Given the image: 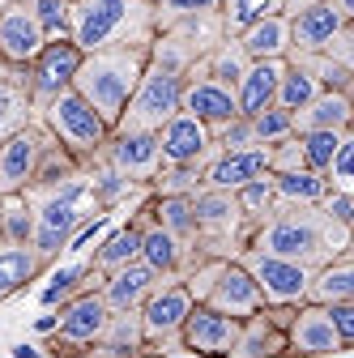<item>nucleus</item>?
Listing matches in <instances>:
<instances>
[{
    "label": "nucleus",
    "mask_w": 354,
    "mask_h": 358,
    "mask_svg": "<svg viewBox=\"0 0 354 358\" xmlns=\"http://www.w3.org/2000/svg\"><path fill=\"white\" fill-rule=\"evenodd\" d=\"M346 243H350V231L341 222H333V213H325V205H286L248 235L243 252H264L307 268H325L346 252Z\"/></svg>",
    "instance_id": "nucleus-1"
},
{
    "label": "nucleus",
    "mask_w": 354,
    "mask_h": 358,
    "mask_svg": "<svg viewBox=\"0 0 354 358\" xmlns=\"http://www.w3.org/2000/svg\"><path fill=\"white\" fill-rule=\"evenodd\" d=\"M69 38L85 56L107 48H150L158 38V13L150 0H73Z\"/></svg>",
    "instance_id": "nucleus-2"
},
{
    "label": "nucleus",
    "mask_w": 354,
    "mask_h": 358,
    "mask_svg": "<svg viewBox=\"0 0 354 358\" xmlns=\"http://www.w3.org/2000/svg\"><path fill=\"white\" fill-rule=\"evenodd\" d=\"M22 196L34 205V248L48 264H56L69 252L73 235L85 227V222H94L103 213L94 192H90L85 171L64 179V184H56V188H26Z\"/></svg>",
    "instance_id": "nucleus-3"
},
{
    "label": "nucleus",
    "mask_w": 354,
    "mask_h": 358,
    "mask_svg": "<svg viewBox=\"0 0 354 358\" xmlns=\"http://www.w3.org/2000/svg\"><path fill=\"white\" fill-rule=\"evenodd\" d=\"M146 69H150V48L90 52V56H81L73 90L115 128V120L124 115V107H128V99H132V90H137V81H141Z\"/></svg>",
    "instance_id": "nucleus-4"
},
{
    "label": "nucleus",
    "mask_w": 354,
    "mask_h": 358,
    "mask_svg": "<svg viewBox=\"0 0 354 358\" xmlns=\"http://www.w3.org/2000/svg\"><path fill=\"white\" fill-rule=\"evenodd\" d=\"M34 120H43V128L56 137V145H64L81 166H90V162L103 154L107 137H111V124H107L90 103H85L77 90H64V94H56Z\"/></svg>",
    "instance_id": "nucleus-5"
},
{
    "label": "nucleus",
    "mask_w": 354,
    "mask_h": 358,
    "mask_svg": "<svg viewBox=\"0 0 354 358\" xmlns=\"http://www.w3.org/2000/svg\"><path fill=\"white\" fill-rule=\"evenodd\" d=\"M180 94H184V73L150 60V69L141 73L137 90H132V99L111 132H158L171 115H180Z\"/></svg>",
    "instance_id": "nucleus-6"
},
{
    "label": "nucleus",
    "mask_w": 354,
    "mask_h": 358,
    "mask_svg": "<svg viewBox=\"0 0 354 358\" xmlns=\"http://www.w3.org/2000/svg\"><path fill=\"white\" fill-rule=\"evenodd\" d=\"M192 213L201 231V252L205 256H239L248 248V222L239 213L235 192L222 188H197L192 192Z\"/></svg>",
    "instance_id": "nucleus-7"
},
{
    "label": "nucleus",
    "mask_w": 354,
    "mask_h": 358,
    "mask_svg": "<svg viewBox=\"0 0 354 358\" xmlns=\"http://www.w3.org/2000/svg\"><path fill=\"white\" fill-rule=\"evenodd\" d=\"M107 320H111V307H107L103 290L99 286L94 290H81L77 299L60 303L48 354H94V345L103 341Z\"/></svg>",
    "instance_id": "nucleus-8"
},
{
    "label": "nucleus",
    "mask_w": 354,
    "mask_h": 358,
    "mask_svg": "<svg viewBox=\"0 0 354 358\" xmlns=\"http://www.w3.org/2000/svg\"><path fill=\"white\" fill-rule=\"evenodd\" d=\"M235 260L252 273L264 307H303L307 294H312L316 268H307V264H295V260H282V256H264V252H239Z\"/></svg>",
    "instance_id": "nucleus-9"
},
{
    "label": "nucleus",
    "mask_w": 354,
    "mask_h": 358,
    "mask_svg": "<svg viewBox=\"0 0 354 358\" xmlns=\"http://www.w3.org/2000/svg\"><path fill=\"white\" fill-rule=\"evenodd\" d=\"M192 311V294L184 282H158V290L141 303V333H146V350L171 358L180 345V329Z\"/></svg>",
    "instance_id": "nucleus-10"
},
{
    "label": "nucleus",
    "mask_w": 354,
    "mask_h": 358,
    "mask_svg": "<svg viewBox=\"0 0 354 358\" xmlns=\"http://www.w3.org/2000/svg\"><path fill=\"white\" fill-rule=\"evenodd\" d=\"M81 48L73 38H56V43H43V52L26 64V85H30V103H34V115L48 107L56 94L73 90V77L81 69Z\"/></svg>",
    "instance_id": "nucleus-11"
},
{
    "label": "nucleus",
    "mask_w": 354,
    "mask_h": 358,
    "mask_svg": "<svg viewBox=\"0 0 354 358\" xmlns=\"http://www.w3.org/2000/svg\"><path fill=\"white\" fill-rule=\"evenodd\" d=\"M48 145H52V132L43 128V120H30L13 137L0 141V196H22L34 184L38 158Z\"/></svg>",
    "instance_id": "nucleus-12"
},
{
    "label": "nucleus",
    "mask_w": 354,
    "mask_h": 358,
    "mask_svg": "<svg viewBox=\"0 0 354 358\" xmlns=\"http://www.w3.org/2000/svg\"><path fill=\"white\" fill-rule=\"evenodd\" d=\"M239 324L235 316H222L205 303H192L188 320L180 329V345L192 354V358H231L235 341H239Z\"/></svg>",
    "instance_id": "nucleus-13"
},
{
    "label": "nucleus",
    "mask_w": 354,
    "mask_h": 358,
    "mask_svg": "<svg viewBox=\"0 0 354 358\" xmlns=\"http://www.w3.org/2000/svg\"><path fill=\"white\" fill-rule=\"evenodd\" d=\"M201 260H205V256L188 252L175 235H167L158 222L146 213V205H141V264L154 268L158 282H184Z\"/></svg>",
    "instance_id": "nucleus-14"
},
{
    "label": "nucleus",
    "mask_w": 354,
    "mask_h": 358,
    "mask_svg": "<svg viewBox=\"0 0 354 358\" xmlns=\"http://www.w3.org/2000/svg\"><path fill=\"white\" fill-rule=\"evenodd\" d=\"M158 154H162V162H201V166H209V162L218 158L213 128L201 124V120L188 115V111L171 115V120L158 128Z\"/></svg>",
    "instance_id": "nucleus-15"
},
{
    "label": "nucleus",
    "mask_w": 354,
    "mask_h": 358,
    "mask_svg": "<svg viewBox=\"0 0 354 358\" xmlns=\"http://www.w3.org/2000/svg\"><path fill=\"white\" fill-rule=\"evenodd\" d=\"M286 345H290V358H329L341 350V337L329 320V307L320 303H303L290 311L286 320Z\"/></svg>",
    "instance_id": "nucleus-16"
},
{
    "label": "nucleus",
    "mask_w": 354,
    "mask_h": 358,
    "mask_svg": "<svg viewBox=\"0 0 354 358\" xmlns=\"http://www.w3.org/2000/svg\"><path fill=\"white\" fill-rule=\"evenodd\" d=\"M103 162L115 166L124 179L132 184H146L158 175L162 154H158V132H111L107 145H103Z\"/></svg>",
    "instance_id": "nucleus-17"
},
{
    "label": "nucleus",
    "mask_w": 354,
    "mask_h": 358,
    "mask_svg": "<svg viewBox=\"0 0 354 358\" xmlns=\"http://www.w3.org/2000/svg\"><path fill=\"white\" fill-rule=\"evenodd\" d=\"M205 307L222 311V316H235V320H248V316H256L264 303H260V290H256L252 273L231 256V260H222V268H218L213 290L205 294Z\"/></svg>",
    "instance_id": "nucleus-18"
},
{
    "label": "nucleus",
    "mask_w": 354,
    "mask_h": 358,
    "mask_svg": "<svg viewBox=\"0 0 354 358\" xmlns=\"http://www.w3.org/2000/svg\"><path fill=\"white\" fill-rule=\"evenodd\" d=\"M341 26H346V13L333 5V0H320V5H312V9L290 13V52L320 56Z\"/></svg>",
    "instance_id": "nucleus-19"
},
{
    "label": "nucleus",
    "mask_w": 354,
    "mask_h": 358,
    "mask_svg": "<svg viewBox=\"0 0 354 358\" xmlns=\"http://www.w3.org/2000/svg\"><path fill=\"white\" fill-rule=\"evenodd\" d=\"M180 111L197 115V120H201V124H209V128H222L227 120H235V115H239V107H235V90L218 85V81H209V77H201V73H184Z\"/></svg>",
    "instance_id": "nucleus-20"
},
{
    "label": "nucleus",
    "mask_w": 354,
    "mask_h": 358,
    "mask_svg": "<svg viewBox=\"0 0 354 358\" xmlns=\"http://www.w3.org/2000/svg\"><path fill=\"white\" fill-rule=\"evenodd\" d=\"M43 30H38V22L30 17V9L22 5H9L5 13H0V60H9V64H30L38 52H43Z\"/></svg>",
    "instance_id": "nucleus-21"
},
{
    "label": "nucleus",
    "mask_w": 354,
    "mask_h": 358,
    "mask_svg": "<svg viewBox=\"0 0 354 358\" xmlns=\"http://www.w3.org/2000/svg\"><path fill=\"white\" fill-rule=\"evenodd\" d=\"M269 175V145H256V150H239V154H218L205 166V188H222L235 192L252 179Z\"/></svg>",
    "instance_id": "nucleus-22"
},
{
    "label": "nucleus",
    "mask_w": 354,
    "mask_h": 358,
    "mask_svg": "<svg viewBox=\"0 0 354 358\" xmlns=\"http://www.w3.org/2000/svg\"><path fill=\"white\" fill-rule=\"evenodd\" d=\"M354 124V94L346 90H320V94L295 111V132H350Z\"/></svg>",
    "instance_id": "nucleus-23"
},
{
    "label": "nucleus",
    "mask_w": 354,
    "mask_h": 358,
    "mask_svg": "<svg viewBox=\"0 0 354 358\" xmlns=\"http://www.w3.org/2000/svg\"><path fill=\"white\" fill-rule=\"evenodd\" d=\"M99 290H103L111 311H141V303L158 290V273L137 260V264H124V268H115V273H107Z\"/></svg>",
    "instance_id": "nucleus-24"
},
{
    "label": "nucleus",
    "mask_w": 354,
    "mask_h": 358,
    "mask_svg": "<svg viewBox=\"0 0 354 358\" xmlns=\"http://www.w3.org/2000/svg\"><path fill=\"white\" fill-rule=\"evenodd\" d=\"M137 260H141V209H132L128 222H120L115 231L103 235V243L94 248L90 264H94L99 278H107V273H115V268L137 264Z\"/></svg>",
    "instance_id": "nucleus-25"
},
{
    "label": "nucleus",
    "mask_w": 354,
    "mask_h": 358,
    "mask_svg": "<svg viewBox=\"0 0 354 358\" xmlns=\"http://www.w3.org/2000/svg\"><path fill=\"white\" fill-rule=\"evenodd\" d=\"M290 345H286V329L274 320L269 307H260L256 316H248L239 324V341L231 350V358H286Z\"/></svg>",
    "instance_id": "nucleus-26"
},
{
    "label": "nucleus",
    "mask_w": 354,
    "mask_h": 358,
    "mask_svg": "<svg viewBox=\"0 0 354 358\" xmlns=\"http://www.w3.org/2000/svg\"><path fill=\"white\" fill-rule=\"evenodd\" d=\"M30 120H34V103H30L26 69L0 60V141L13 137V132L26 128Z\"/></svg>",
    "instance_id": "nucleus-27"
},
{
    "label": "nucleus",
    "mask_w": 354,
    "mask_h": 358,
    "mask_svg": "<svg viewBox=\"0 0 354 358\" xmlns=\"http://www.w3.org/2000/svg\"><path fill=\"white\" fill-rule=\"evenodd\" d=\"M282 73H286V60H252L239 90H235V107L239 115H260L264 107L278 103V85H282Z\"/></svg>",
    "instance_id": "nucleus-28"
},
{
    "label": "nucleus",
    "mask_w": 354,
    "mask_h": 358,
    "mask_svg": "<svg viewBox=\"0 0 354 358\" xmlns=\"http://www.w3.org/2000/svg\"><path fill=\"white\" fill-rule=\"evenodd\" d=\"M235 43L243 48L248 60H286L290 56V17L274 13V17H260L248 30L235 34Z\"/></svg>",
    "instance_id": "nucleus-29"
},
{
    "label": "nucleus",
    "mask_w": 354,
    "mask_h": 358,
    "mask_svg": "<svg viewBox=\"0 0 354 358\" xmlns=\"http://www.w3.org/2000/svg\"><path fill=\"white\" fill-rule=\"evenodd\" d=\"M146 213L158 222L167 235H175L188 252L205 256L201 252V231H197V213H192V196H150L146 201Z\"/></svg>",
    "instance_id": "nucleus-30"
},
{
    "label": "nucleus",
    "mask_w": 354,
    "mask_h": 358,
    "mask_svg": "<svg viewBox=\"0 0 354 358\" xmlns=\"http://www.w3.org/2000/svg\"><path fill=\"white\" fill-rule=\"evenodd\" d=\"M320 73H316V56H299V52H290L286 56V73H282V85H278V103L274 107H282V111H299V107H307L316 94H320Z\"/></svg>",
    "instance_id": "nucleus-31"
},
{
    "label": "nucleus",
    "mask_w": 354,
    "mask_h": 358,
    "mask_svg": "<svg viewBox=\"0 0 354 358\" xmlns=\"http://www.w3.org/2000/svg\"><path fill=\"white\" fill-rule=\"evenodd\" d=\"M48 268H52V264L38 256L34 243H26V248L0 243V303L13 299L17 290H26L30 282H38L43 273H48Z\"/></svg>",
    "instance_id": "nucleus-32"
},
{
    "label": "nucleus",
    "mask_w": 354,
    "mask_h": 358,
    "mask_svg": "<svg viewBox=\"0 0 354 358\" xmlns=\"http://www.w3.org/2000/svg\"><path fill=\"white\" fill-rule=\"evenodd\" d=\"M94 354H107V358H150L146 333H141V311H111V320H107L103 341L94 345Z\"/></svg>",
    "instance_id": "nucleus-33"
},
{
    "label": "nucleus",
    "mask_w": 354,
    "mask_h": 358,
    "mask_svg": "<svg viewBox=\"0 0 354 358\" xmlns=\"http://www.w3.org/2000/svg\"><path fill=\"white\" fill-rule=\"evenodd\" d=\"M248 64H252V60L243 56L239 43H235V38H222V43H213V48H209L188 73H201V77H209V81H218V85H227V90H239Z\"/></svg>",
    "instance_id": "nucleus-34"
},
{
    "label": "nucleus",
    "mask_w": 354,
    "mask_h": 358,
    "mask_svg": "<svg viewBox=\"0 0 354 358\" xmlns=\"http://www.w3.org/2000/svg\"><path fill=\"white\" fill-rule=\"evenodd\" d=\"M307 303H354V256L341 252L337 260H329L325 268H316L312 278V294H307Z\"/></svg>",
    "instance_id": "nucleus-35"
},
{
    "label": "nucleus",
    "mask_w": 354,
    "mask_h": 358,
    "mask_svg": "<svg viewBox=\"0 0 354 358\" xmlns=\"http://www.w3.org/2000/svg\"><path fill=\"white\" fill-rule=\"evenodd\" d=\"M94 286H103V278L94 273V264L90 260H69L64 268H56V282L52 286H43V307H60V303H69V299H77L81 290H94Z\"/></svg>",
    "instance_id": "nucleus-36"
},
{
    "label": "nucleus",
    "mask_w": 354,
    "mask_h": 358,
    "mask_svg": "<svg viewBox=\"0 0 354 358\" xmlns=\"http://www.w3.org/2000/svg\"><path fill=\"white\" fill-rule=\"evenodd\" d=\"M235 201H239V213H243V222H248V231H256L260 222H269L278 209H286V205L278 201L274 175H260V179H252V184L235 188Z\"/></svg>",
    "instance_id": "nucleus-37"
},
{
    "label": "nucleus",
    "mask_w": 354,
    "mask_h": 358,
    "mask_svg": "<svg viewBox=\"0 0 354 358\" xmlns=\"http://www.w3.org/2000/svg\"><path fill=\"white\" fill-rule=\"evenodd\" d=\"M274 188H278V201H282V205H320V201L333 192L329 175H316V171L274 175Z\"/></svg>",
    "instance_id": "nucleus-38"
},
{
    "label": "nucleus",
    "mask_w": 354,
    "mask_h": 358,
    "mask_svg": "<svg viewBox=\"0 0 354 358\" xmlns=\"http://www.w3.org/2000/svg\"><path fill=\"white\" fill-rule=\"evenodd\" d=\"M205 188V166L201 162H162L150 179V196H192Z\"/></svg>",
    "instance_id": "nucleus-39"
},
{
    "label": "nucleus",
    "mask_w": 354,
    "mask_h": 358,
    "mask_svg": "<svg viewBox=\"0 0 354 358\" xmlns=\"http://www.w3.org/2000/svg\"><path fill=\"white\" fill-rule=\"evenodd\" d=\"M0 243L9 248L34 243V205L26 196H0Z\"/></svg>",
    "instance_id": "nucleus-40"
},
{
    "label": "nucleus",
    "mask_w": 354,
    "mask_h": 358,
    "mask_svg": "<svg viewBox=\"0 0 354 358\" xmlns=\"http://www.w3.org/2000/svg\"><path fill=\"white\" fill-rule=\"evenodd\" d=\"M274 13H286V0H222L218 22H222V34H227V38H235V34L248 30L252 22L274 17Z\"/></svg>",
    "instance_id": "nucleus-41"
},
{
    "label": "nucleus",
    "mask_w": 354,
    "mask_h": 358,
    "mask_svg": "<svg viewBox=\"0 0 354 358\" xmlns=\"http://www.w3.org/2000/svg\"><path fill=\"white\" fill-rule=\"evenodd\" d=\"M30 9V17L38 22L43 38L56 43V38H69V17H73V0H22Z\"/></svg>",
    "instance_id": "nucleus-42"
},
{
    "label": "nucleus",
    "mask_w": 354,
    "mask_h": 358,
    "mask_svg": "<svg viewBox=\"0 0 354 358\" xmlns=\"http://www.w3.org/2000/svg\"><path fill=\"white\" fill-rule=\"evenodd\" d=\"M295 137H299V150H303V166L316 171V175H329L333 154H337L346 132H295Z\"/></svg>",
    "instance_id": "nucleus-43"
},
{
    "label": "nucleus",
    "mask_w": 354,
    "mask_h": 358,
    "mask_svg": "<svg viewBox=\"0 0 354 358\" xmlns=\"http://www.w3.org/2000/svg\"><path fill=\"white\" fill-rule=\"evenodd\" d=\"M222 9V0H158L154 13H158V30L175 26V22H188V17H213Z\"/></svg>",
    "instance_id": "nucleus-44"
},
{
    "label": "nucleus",
    "mask_w": 354,
    "mask_h": 358,
    "mask_svg": "<svg viewBox=\"0 0 354 358\" xmlns=\"http://www.w3.org/2000/svg\"><path fill=\"white\" fill-rule=\"evenodd\" d=\"M213 145L218 154H239V150H256V128H252V115H235L227 120L222 128H213Z\"/></svg>",
    "instance_id": "nucleus-45"
},
{
    "label": "nucleus",
    "mask_w": 354,
    "mask_h": 358,
    "mask_svg": "<svg viewBox=\"0 0 354 358\" xmlns=\"http://www.w3.org/2000/svg\"><path fill=\"white\" fill-rule=\"evenodd\" d=\"M252 128H256V141L260 145H278V141L295 137V115L282 111V107H264L260 115H252Z\"/></svg>",
    "instance_id": "nucleus-46"
},
{
    "label": "nucleus",
    "mask_w": 354,
    "mask_h": 358,
    "mask_svg": "<svg viewBox=\"0 0 354 358\" xmlns=\"http://www.w3.org/2000/svg\"><path fill=\"white\" fill-rule=\"evenodd\" d=\"M329 184L337 192H354V132H346L337 154H333V166H329Z\"/></svg>",
    "instance_id": "nucleus-47"
},
{
    "label": "nucleus",
    "mask_w": 354,
    "mask_h": 358,
    "mask_svg": "<svg viewBox=\"0 0 354 358\" xmlns=\"http://www.w3.org/2000/svg\"><path fill=\"white\" fill-rule=\"evenodd\" d=\"M290 171H307V166H303V150H299V137L269 145V175H290Z\"/></svg>",
    "instance_id": "nucleus-48"
},
{
    "label": "nucleus",
    "mask_w": 354,
    "mask_h": 358,
    "mask_svg": "<svg viewBox=\"0 0 354 358\" xmlns=\"http://www.w3.org/2000/svg\"><path fill=\"white\" fill-rule=\"evenodd\" d=\"M320 56H329L333 64H341V69L354 77V22H346V26L333 34V43H329V48H325Z\"/></svg>",
    "instance_id": "nucleus-49"
},
{
    "label": "nucleus",
    "mask_w": 354,
    "mask_h": 358,
    "mask_svg": "<svg viewBox=\"0 0 354 358\" xmlns=\"http://www.w3.org/2000/svg\"><path fill=\"white\" fill-rule=\"evenodd\" d=\"M320 205H325V213H333V222H341V227L354 235V192H337L333 188Z\"/></svg>",
    "instance_id": "nucleus-50"
},
{
    "label": "nucleus",
    "mask_w": 354,
    "mask_h": 358,
    "mask_svg": "<svg viewBox=\"0 0 354 358\" xmlns=\"http://www.w3.org/2000/svg\"><path fill=\"white\" fill-rule=\"evenodd\" d=\"M329 320L341 337V350L354 345V303H329Z\"/></svg>",
    "instance_id": "nucleus-51"
},
{
    "label": "nucleus",
    "mask_w": 354,
    "mask_h": 358,
    "mask_svg": "<svg viewBox=\"0 0 354 358\" xmlns=\"http://www.w3.org/2000/svg\"><path fill=\"white\" fill-rule=\"evenodd\" d=\"M312 5H320V0H286V17L299 13V9H312Z\"/></svg>",
    "instance_id": "nucleus-52"
},
{
    "label": "nucleus",
    "mask_w": 354,
    "mask_h": 358,
    "mask_svg": "<svg viewBox=\"0 0 354 358\" xmlns=\"http://www.w3.org/2000/svg\"><path fill=\"white\" fill-rule=\"evenodd\" d=\"M38 354H43V350H34V345H17V350H13V358H38Z\"/></svg>",
    "instance_id": "nucleus-53"
},
{
    "label": "nucleus",
    "mask_w": 354,
    "mask_h": 358,
    "mask_svg": "<svg viewBox=\"0 0 354 358\" xmlns=\"http://www.w3.org/2000/svg\"><path fill=\"white\" fill-rule=\"evenodd\" d=\"M333 5L346 13V22H354V0H333Z\"/></svg>",
    "instance_id": "nucleus-54"
},
{
    "label": "nucleus",
    "mask_w": 354,
    "mask_h": 358,
    "mask_svg": "<svg viewBox=\"0 0 354 358\" xmlns=\"http://www.w3.org/2000/svg\"><path fill=\"white\" fill-rule=\"evenodd\" d=\"M9 5H17V0H0V13H5V9H9Z\"/></svg>",
    "instance_id": "nucleus-55"
},
{
    "label": "nucleus",
    "mask_w": 354,
    "mask_h": 358,
    "mask_svg": "<svg viewBox=\"0 0 354 358\" xmlns=\"http://www.w3.org/2000/svg\"><path fill=\"white\" fill-rule=\"evenodd\" d=\"M150 5H158V0H150Z\"/></svg>",
    "instance_id": "nucleus-56"
},
{
    "label": "nucleus",
    "mask_w": 354,
    "mask_h": 358,
    "mask_svg": "<svg viewBox=\"0 0 354 358\" xmlns=\"http://www.w3.org/2000/svg\"><path fill=\"white\" fill-rule=\"evenodd\" d=\"M350 132H354V124H350Z\"/></svg>",
    "instance_id": "nucleus-57"
}]
</instances>
